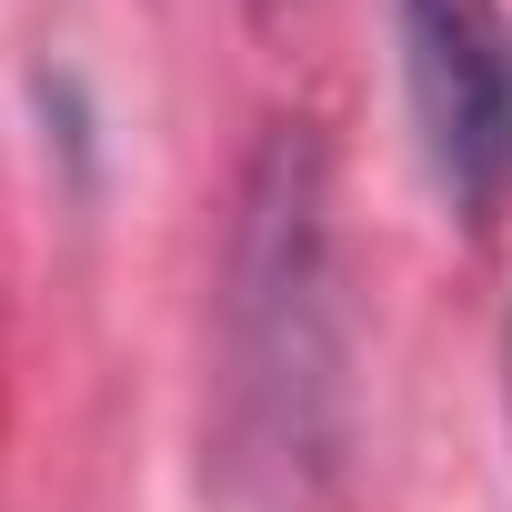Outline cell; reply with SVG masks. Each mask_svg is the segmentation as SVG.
I'll list each match as a JSON object with an SVG mask.
<instances>
[{"label": "cell", "mask_w": 512, "mask_h": 512, "mask_svg": "<svg viewBox=\"0 0 512 512\" xmlns=\"http://www.w3.org/2000/svg\"><path fill=\"white\" fill-rule=\"evenodd\" d=\"M221 352L241 462L312 472L342 402V292H332V161L302 121H272L231 191Z\"/></svg>", "instance_id": "1"}, {"label": "cell", "mask_w": 512, "mask_h": 512, "mask_svg": "<svg viewBox=\"0 0 512 512\" xmlns=\"http://www.w3.org/2000/svg\"><path fill=\"white\" fill-rule=\"evenodd\" d=\"M402 91L442 201L482 231L512 191V21L502 0H392Z\"/></svg>", "instance_id": "2"}]
</instances>
